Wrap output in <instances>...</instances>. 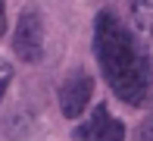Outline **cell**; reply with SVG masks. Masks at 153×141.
<instances>
[{"label": "cell", "instance_id": "1", "mask_svg": "<svg viewBox=\"0 0 153 141\" xmlns=\"http://www.w3.org/2000/svg\"><path fill=\"white\" fill-rule=\"evenodd\" d=\"M94 56L109 91L128 107L147 104L153 88V63L131 28H125L116 13L103 10L94 19Z\"/></svg>", "mask_w": 153, "mask_h": 141}, {"label": "cell", "instance_id": "2", "mask_svg": "<svg viewBox=\"0 0 153 141\" xmlns=\"http://www.w3.org/2000/svg\"><path fill=\"white\" fill-rule=\"evenodd\" d=\"M13 50L22 56L25 63H38L44 56V22L38 10H22L13 34Z\"/></svg>", "mask_w": 153, "mask_h": 141}, {"label": "cell", "instance_id": "3", "mask_svg": "<svg viewBox=\"0 0 153 141\" xmlns=\"http://www.w3.org/2000/svg\"><path fill=\"white\" fill-rule=\"evenodd\" d=\"M91 94H94V79L88 72H75V75H69L66 82H62V88H59V110H62V116L66 119H78L81 113H85L88 107V100H91Z\"/></svg>", "mask_w": 153, "mask_h": 141}, {"label": "cell", "instance_id": "4", "mask_svg": "<svg viewBox=\"0 0 153 141\" xmlns=\"http://www.w3.org/2000/svg\"><path fill=\"white\" fill-rule=\"evenodd\" d=\"M72 138H78V141H122L125 138V125L109 116L106 107H97L81 125H75Z\"/></svg>", "mask_w": 153, "mask_h": 141}, {"label": "cell", "instance_id": "5", "mask_svg": "<svg viewBox=\"0 0 153 141\" xmlns=\"http://www.w3.org/2000/svg\"><path fill=\"white\" fill-rule=\"evenodd\" d=\"M128 10H131L134 25L141 28L144 34L153 38V0H128Z\"/></svg>", "mask_w": 153, "mask_h": 141}, {"label": "cell", "instance_id": "6", "mask_svg": "<svg viewBox=\"0 0 153 141\" xmlns=\"http://www.w3.org/2000/svg\"><path fill=\"white\" fill-rule=\"evenodd\" d=\"M10 82H13V66H10L6 60H0V104H3V97H6Z\"/></svg>", "mask_w": 153, "mask_h": 141}, {"label": "cell", "instance_id": "7", "mask_svg": "<svg viewBox=\"0 0 153 141\" xmlns=\"http://www.w3.org/2000/svg\"><path fill=\"white\" fill-rule=\"evenodd\" d=\"M141 138H153V110H150V116L144 119V129H141Z\"/></svg>", "mask_w": 153, "mask_h": 141}, {"label": "cell", "instance_id": "8", "mask_svg": "<svg viewBox=\"0 0 153 141\" xmlns=\"http://www.w3.org/2000/svg\"><path fill=\"white\" fill-rule=\"evenodd\" d=\"M3 32H6V3L0 0V38H3Z\"/></svg>", "mask_w": 153, "mask_h": 141}]
</instances>
